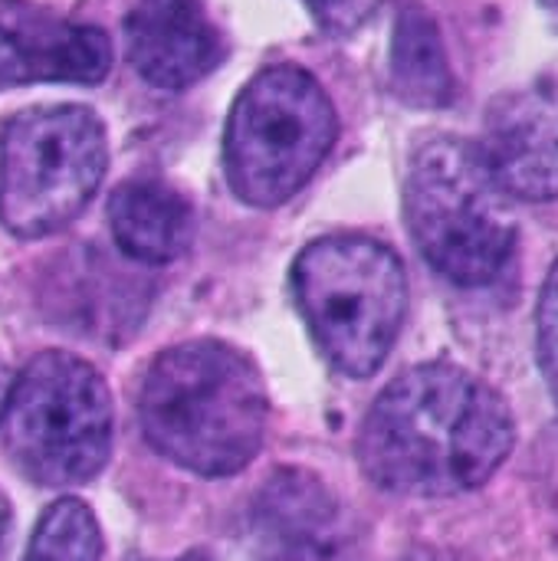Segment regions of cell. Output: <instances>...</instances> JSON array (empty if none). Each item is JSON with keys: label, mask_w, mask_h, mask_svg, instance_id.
I'll use <instances>...</instances> for the list:
<instances>
[{"label": "cell", "mask_w": 558, "mask_h": 561, "mask_svg": "<svg viewBox=\"0 0 558 561\" xmlns=\"http://www.w3.org/2000/svg\"><path fill=\"white\" fill-rule=\"evenodd\" d=\"M516 424L483 378L428 362L395 378L358 431L362 473L388 493L444 500L483 486L510 457Z\"/></svg>", "instance_id": "cell-1"}, {"label": "cell", "mask_w": 558, "mask_h": 561, "mask_svg": "<svg viewBox=\"0 0 558 561\" xmlns=\"http://www.w3.org/2000/svg\"><path fill=\"white\" fill-rule=\"evenodd\" d=\"M266 417L270 394L260 368L217 339L164 348L138 391V421L151 450L210 480L253 463Z\"/></svg>", "instance_id": "cell-2"}, {"label": "cell", "mask_w": 558, "mask_h": 561, "mask_svg": "<svg viewBox=\"0 0 558 561\" xmlns=\"http://www.w3.org/2000/svg\"><path fill=\"white\" fill-rule=\"evenodd\" d=\"M296 306L345 378H372L405 322L408 276L398 253L372 237L339 233L312 240L293 263Z\"/></svg>", "instance_id": "cell-3"}, {"label": "cell", "mask_w": 558, "mask_h": 561, "mask_svg": "<svg viewBox=\"0 0 558 561\" xmlns=\"http://www.w3.org/2000/svg\"><path fill=\"white\" fill-rule=\"evenodd\" d=\"M477 145L434 138L411 154L405 217L421 256L451 283L500 279L516 247V220Z\"/></svg>", "instance_id": "cell-4"}, {"label": "cell", "mask_w": 558, "mask_h": 561, "mask_svg": "<svg viewBox=\"0 0 558 561\" xmlns=\"http://www.w3.org/2000/svg\"><path fill=\"white\" fill-rule=\"evenodd\" d=\"M335 138L339 118L326 89L299 66H270L243 85L230 108L227 184L250 207H280L306 187Z\"/></svg>", "instance_id": "cell-5"}, {"label": "cell", "mask_w": 558, "mask_h": 561, "mask_svg": "<svg viewBox=\"0 0 558 561\" xmlns=\"http://www.w3.org/2000/svg\"><path fill=\"white\" fill-rule=\"evenodd\" d=\"M0 431L10 463L33 486H82L112 454L109 385L69 352H39L13 381Z\"/></svg>", "instance_id": "cell-6"}, {"label": "cell", "mask_w": 558, "mask_h": 561, "mask_svg": "<svg viewBox=\"0 0 558 561\" xmlns=\"http://www.w3.org/2000/svg\"><path fill=\"white\" fill-rule=\"evenodd\" d=\"M109 171L102 118L86 105L13 115L0 131V224L23 240L69 227Z\"/></svg>", "instance_id": "cell-7"}, {"label": "cell", "mask_w": 558, "mask_h": 561, "mask_svg": "<svg viewBox=\"0 0 558 561\" xmlns=\"http://www.w3.org/2000/svg\"><path fill=\"white\" fill-rule=\"evenodd\" d=\"M112 69V39L95 23L56 16L30 0L0 3V89L30 82L99 85Z\"/></svg>", "instance_id": "cell-8"}, {"label": "cell", "mask_w": 558, "mask_h": 561, "mask_svg": "<svg viewBox=\"0 0 558 561\" xmlns=\"http://www.w3.org/2000/svg\"><path fill=\"white\" fill-rule=\"evenodd\" d=\"M493 181L523 201L558 197V82H536L493 102L477 145Z\"/></svg>", "instance_id": "cell-9"}, {"label": "cell", "mask_w": 558, "mask_h": 561, "mask_svg": "<svg viewBox=\"0 0 558 561\" xmlns=\"http://www.w3.org/2000/svg\"><path fill=\"white\" fill-rule=\"evenodd\" d=\"M125 49L135 72L168 92L201 82L227 53L201 0H138L125 16Z\"/></svg>", "instance_id": "cell-10"}, {"label": "cell", "mask_w": 558, "mask_h": 561, "mask_svg": "<svg viewBox=\"0 0 558 561\" xmlns=\"http://www.w3.org/2000/svg\"><path fill=\"white\" fill-rule=\"evenodd\" d=\"M109 227L115 247L128 260L164 266L187 253L194 240V210L171 184L138 178L112 191Z\"/></svg>", "instance_id": "cell-11"}, {"label": "cell", "mask_w": 558, "mask_h": 561, "mask_svg": "<svg viewBox=\"0 0 558 561\" xmlns=\"http://www.w3.org/2000/svg\"><path fill=\"white\" fill-rule=\"evenodd\" d=\"M395 92L418 108H441L454 99V76L434 20L418 3H405L391 39Z\"/></svg>", "instance_id": "cell-12"}, {"label": "cell", "mask_w": 558, "mask_h": 561, "mask_svg": "<svg viewBox=\"0 0 558 561\" xmlns=\"http://www.w3.org/2000/svg\"><path fill=\"white\" fill-rule=\"evenodd\" d=\"M102 559V533L92 510L76 500H56L36 523L33 539L26 546V561H99Z\"/></svg>", "instance_id": "cell-13"}, {"label": "cell", "mask_w": 558, "mask_h": 561, "mask_svg": "<svg viewBox=\"0 0 558 561\" xmlns=\"http://www.w3.org/2000/svg\"><path fill=\"white\" fill-rule=\"evenodd\" d=\"M536 325H539V368L546 375L549 394L558 404V263L546 276Z\"/></svg>", "instance_id": "cell-14"}, {"label": "cell", "mask_w": 558, "mask_h": 561, "mask_svg": "<svg viewBox=\"0 0 558 561\" xmlns=\"http://www.w3.org/2000/svg\"><path fill=\"white\" fill-rule=\"evenodd\" d=\"M309 7V13L316 16V23L329 33H352L358 30L382 0H303Z\"/></svg>", "instance_id": "cell-15"}, {"label": "cell", "mask_w": 558, "mask_h": 561, "mask_svg": "<svg viewBox=\"0 0 558 561\" xmlns=\"http://www.w3.org/2000/svg\"><path fill=\"white\" fill-rule=\"evenodd\" d=\"M13 375H10V368L0 362V427H3V417H7V404H10V394H13Z\"/></svg>", "instance_id": "cell-16"}, {"label": "cell", "mask_w": 558, "mask_h": 561, "mask_svg": "<svg viewBox=\"0 0 558 561\" xmlns=\"http://www.w3.org/2000/svg\"><path fill=\"white\" fill-rule=\"evenodd\" d=\"M401 561H467V559H460V556H454V552H441V549H414V552H408Z\"/></svg>", "instance_id": "cell-17"}, {"label": "cell", "mask_w": 558, "mask_h": 561, "mask_svg": "<svg viewBox=\"0 0 558 561\" xmlns=\"http://www.w3.org/2000/svg\"><path fill=\"white\" fill-rule=\"evenodd\" d=\"M7 529H10V503L0 493V556H3V546H7Z\"/></svg>", "instance_id": "cell-18"}, {"label": "cell", "mask_w": 558, "mask_h": 561, "mask_svg": "<svg viewBox=\"0 0 558 561\" xmlns=\"http://www.w3.org/2000/svg\"><path fill=\"white\" fill-rule=\"evenodd\" d=\"M181 561H197V559H181Z\"/></svg>", "instance_id": "cell-19"}, {"label": "cell", "mask_w": 558, "mask_h": 561, "mask_svg": "<svg viewBox=\"0 0 558 561\" xmlns=\"http://www.w3.org/2000/svg\"><path fill=\"white\" fill-rule=\"evenodd\" d=\"M556 7H558V0H556Z\"/></svg>", "instance_id": "cell-20"}]
</instances>
